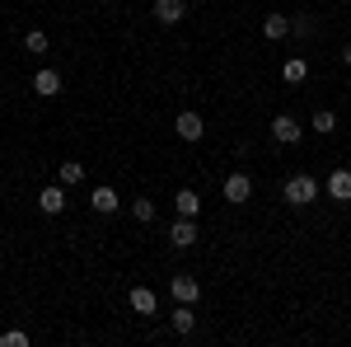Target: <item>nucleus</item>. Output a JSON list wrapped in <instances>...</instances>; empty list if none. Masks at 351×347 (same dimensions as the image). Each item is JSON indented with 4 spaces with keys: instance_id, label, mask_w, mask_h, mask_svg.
<instances>
[{
    "instance_id": "dca6fc26",
    "label": "nucleus",
    "mask_w": 351,
    "mask_h": 347,
    "mask_svg": "<svg viewBox=\"0 0 351 347\" xmlns=\"http://www.w3.org/2000/svg\"><path fill=\"white\" fill-rule=\"evenodd\" d=\"M281 76H286V85H300V80H304V76H309V66H304L300 56H291V61L281 66Z\"/></svg>"
},
{
    "instance_id": "423d86ee",
    "label": "nucleus",
    "mask_w": 351,
    "mask_h": 347,
    "mask_svg": "<svg viewBox=\"0 0 351 347\" xmlns=\"http://www.w3.org/2000/svg\"><path fill=\"white\" fill-rule=\"evenodd\" d=\"M173 132L183 136V141H202V132H206V127H202V113H178V122H173Z\"/></svg>"
},
{
    "instance_id": "9d476101",
    "label": "nucleus",
    "mask_w": 351,
    "mask_h": 347,
    "mask_svg": "<svg viewBox=\"0 0 351 347\" xmlns=\"http://www.w3.org/2000/svg\"><path fill=\"white\" fill-rule=\"evenodd\" d=\"M188 14V0H155V19L160 24H178Z\"/></svg>"
},
{
    "instance_id": "6ab92c4d",
    "label": "nucleus",
    "mask_w": 351,
    "mask_h": 347,
    "mask_svg": "<svg viewBox=\"0 0 351 347\" xmlns=\"http://www.w3.org/2000/svg\"><path fill=\"white\" fill-rule=\"evenodd\" d=\"M56 174H61V183L71 188V183H80V179H84V164H75V160H66V164H61V169H56Z\"/></svg>"
},
{
    "instance_id": "4468645a",
    "label": "nucleus",
    "mask_w": 351,
    "mask_h": 347,
    "mask_svg": "<svg viewBox=\"0 0 351 347\" xmlns=\"http://www.w3.org/2000/svg\"><path fill=\"white\" fill-rule=\"evenodd\" d=\"M169 324H173V333H192V328H197V310H192V305H183V300H178V310H173V315H169Z\"/></svg>"
},
{
    "instance_id": "0eeeda50",
    "label": "nucleus",
    "mask_w": 351,
    "mask_h": 347,
    "mask_svg": "<svg viewBox=\"0 0 351 347\" xmlns=\"http://www.w3.org/2000/svg\"><path fill=\"white\" fill-rule=\"evenodd\" d=\"M253 197V179L248 174H230L225 179V202H248Z\"/></svg>"
},
{
    "instance_id": "1a4fd4ad",
    "label": "nucleus",
    "mask_w": 351,
    "mask_h": 347,
    "mask_svg": "<svg viewBox=\"0 0 351 347\" xmlns=\"http://www.w3.org/2000/svg\"><path fill=\"white\" fill-rule=\"evenodd\" d=\"M328 197L332 202H351V169H332L328 174Z\"/></svg>"
},
{
    "instance_id": "4be33fe9",
    "label": "nucleus",
    "mask_w": 351,
    "mask_h": 347,
    "mask_svg": "<svg viewBox=\"0 0 351 347\" xmlns=\"http://www.w3.org/2000/svg\"><path fill=\"white\" fill-rule=\"evenodd\" d=\"M24 47H28V52H47L52 43H47V33H38V28H33V33L24 38Z\"/></svg>"
},
{
    "instance_id": "a211bd4d",
    "label": "nucleus",
    "mask_w": 351,
    "mask_h": 347,
    "mask_svg": "<svg viewBox=\"0 0 351 347\" xmlns=\"http://www.w3.org/2000/svg\"><path fill=\"white\" fill-rule=\"evenodd\" d=\"M314 132H337V113H332V108H319V113H314Z\"/></svg>"
},
{
    "instance_id": "20e7f679",
    "label": "nucleus",
    "mask_w": 351,
    "mask_h": 347,
    "mask_svg": "<svg viewBox=\"0 0 351 347\" xmlns=\"http://www.w3.org/2000/svg\"><path fill=\"white\" fill-rule=\"evenodd\" d=\"M127 305H132L136 315H155V310H160V295L150 291V287H132V291H127Z\"/></svg>"
},
{
    "instance_id": "aec40b11",
    "label": "nucleus",
    "mask_w": 351,
    "mask_h": 347,
    "mask_svg": "<svg viewBox=\"0 0 351 347\" xmlns=\"http://www.w3.org/2000/svg\"><path fill=\"white\" fill-rule=\"evenodd\" d=\"M132 216H136V221H155V202H150V197H136Z\"/></svg>"
},
{
    "instance_id": "f3484780",
    "label": "nucleus",
    "mask_w": 351,
    "mask_h": 347,
    "mask_svg": "<svg viewBox=\"0 0 351 347\" xmlns=\"http://www.w3.org/2000/svg\"><path fill=\"white\" fill-rule=\"evenodd\" d=\"M291 33H295V38H314V33H319L314 14H295V19H291Z\"/></svg>"
},
{
    "instance_id": "f8f14e48",
    "label": "nucleus",
    "mask_w": 351,
    "mask_h": 347,
    "mask_svg": "<svg viewBox=\"0 0 351 347\" xmlns=\"http://www.w3.org/2000/svg\"><path fill=\"white\" fill-rule=\"evenodd\" d=\"M173 207H178V216H202V192H192V188H178V197H173Z\"/></svg>"
},
{
    "instance_id": "5701e85b",
    "label": "nucleus",
    "mask_w": 351,
    "mask_h": 347,
    "mask_svg": "<svg viewBox=\"0 0 351 347\" xmlns=\"http://www.w3.org/2000/svg\"><path fill=\"white\" fill-rule=\"evenodd\" d=\"M342 66H351V43H347V47H342Z\"/></svg>"
},
{
    "instance_id": "ddd939ff",
    "label": "nucleus",
    "mask_w": 351,
    "mask_h": 347,
    "mask_svg": "<svg viewBox=\"0 0 351 347\" xmlns=\"http://www.w3.org/2000/svg\"><path fill=\"white\" fill-rule=\"evenodd\" d=\"M33 94L56 99V94H61V76H56V71H38V76H33Z\"/></svg>"
},
{
    "instance_id": "9b49d317",
    "label": "nucleus",
    "mask_w": 351,
    "mask_h": 347,
    "mask_svg": "<svg viewBox=\"0 0 351 347\" xmlns=\"http://www.w3.org/2000/svg\"><path fill=\"white\" fill-rule=\"evenodd\" d=\"M89 202H94V212H104V216H112L117 207H122V197H117V192H112L108 183H104V188H94V192H89Z\"/></svg>"
},
{
    "instance_id": "412c9836",
    "label": "nucleus",
    "mask_w": 351,
    "mask_h": 347,
    "mask_svg": "<svg viewBox=\"0 0 351 347\" xmlns=\"http://www.w3.org/2000/svg\"><path fill=\"white\" fill-rule=\"evenodd\" d=\"M0 347H28V333L24 328H10V333H0Z\"/></svg>"
},
{
    "instance_id": "f03ea898",
    "label": "nucleus",
    "mask_w": 351,
    "mask_h": 347,
    "mask_svg": "<svg viewBox=\"0 0 351 347\" xmlns=\"http://www.w3.org/2000/svg\"><path fill=\"white\" fill-rule=\"evenodd\" d=\"M169 244H173V249H192V244H197V221H192V216H178V221L169 225Z\"/></svg>"
},
{
    "instance_id": "39448f33",
    "label": "nucleus",
    "mask_w": 351,
    "mask_h": 347,
    "mask_svg": "<svg viewBox=\"0 0 351 347\" xmlns=\"http://www.w3.org/2000/svg\"><path fill=\"white\" fill-rule=\"evenodd\" d=\"M38 207H43L47 216H61V212H66V183H61V188L47 183L43 192H38Z\"/></svg>"
},
{
    "instance_id": "f257e3e1",
    "label": "nucleus",
    "mask_w": 351,
    "mask_h": 347,
    "mask_svg": "<svg viewBox=\"0 0 351 347\" xmlns=\"http://www.w3.org/2000/svg\"><path fill=\"white\" fill-rule=\"evenodd\" d=\"M281 197H286L291 207H309V202L319 197V179H314V174H291L286 188H281Z\"/></svg>"
},
{
    "instance_id": "7ed1b4c3",
    "label": "nucleus",
    "mask_w": 351,
    "mask_h": 347,
    "mask_svg": "<svg viewBox=\"0 0 351 347\" xmlns=\"http://www.w3.org/2000/svg\"><path fill=\"white\" fill-rule=\"evenodd\" d=\"M300 132H304V127H300V122L291 117V113H276V117H271V136H276L281 146H295V141H300Z\"/></svg>"
},
{
    "instance_id": "2eb2a0df",
    "label": "nucleus",
    "mask_w": 351,
    "mask_h": 347,
    "mask_svg": "<svg viewBox=\"0 0 351 347\" xmlns=\"http://www.w3.org/2000/svg\"><path fill=\"white\" fill-rule=\"evenodd\" d=\"M263 33L276 43V38H286V33H291V19H286V14H267V19H263Z\"/></svg>"
},
{
    "instance_id": "6e6552de",
    "label": "nucleus",
    "mask_w": 351,
    "mask_h": 347,
    "mask_svg": "<svg viewBox=\"0 0 351 347\" xmlns=\"http://www.w3.org/2000/svg\"><path fill=\"white\" fill-rule=\"evenodd\" d=\"M169 291H173V300H183V305H197L202 282H197V277H173V282H169Z\"/></svg>"
}]
</instances>
